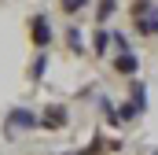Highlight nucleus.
Masks as SVG:
<instances>
[{"mask_svg":"<svg viewBox=\"0 0 158 155\" xmlns=\"http://www.w3.org/2000/svg\"><path fill=\"white\" fill-rule=\"evenodd\" d=\"M40 129V118L33 107H11L4 115V137L15 140V133H37Z\"/></svg>","mask_w":158,"mask_h":155,"instance_id":"f257e3e1","label":"nucleus"},{"mask_svg":"<svg viewBox=\"0 0 158 155\" xmlns=\"http://www.w3.org/2000/svg\"><path fill=\"white\" fill-rule=\"evenodd\" d=\"M52 41H55L52 19H48L44 11H33V15H30V44H33V52H48Z\"/></svg>","mask_w":158,"mask_h":155,"instance_id":"f03ea898","label":"nucleus"},{"mask_svg":"<svg viewBox=\"0 0 158 155\" xmlns=\"http://www.w3.org/2000/svg\"><path fill=\"white\" fill-rule=\"evenodd\" d=\"M143 111H147V85H143V81H132V89H129V100H121V104H118L121 126H125V122H136Z\"/></svg>","mask_w":158,"mask_h":155,"instance_id":"7ed1b4c3","label":"nucleus"},{"mask_svg":"<svg viewBox=\"0 0 158 155\" xmlns=\"http://www.w3.org/2000/svg\"><path fill=\"white\" fill-rule=\"evenodd\" d=\"M37 118H40V129L59 133V129H66V126H70V107H66V104H48Z\"/></svg>","mask_w":158,"mask_h":155,"instance_id":"20e7f679","label":"nucleus"},{"mask_svg":"<svg viewBox=\"0 0 158 155\" xmlns=\"http://www.w3.org/2000/svg\"><path fill=\"white\" fill-rule=\"evenodd\" d=\"M110 70L118 78H140V55H136V48H132V52H114Z\"/></svg>","mask_w":158,"mask_h":155,"instance_id":"39448f33","label":"nucleus"},{"mask_svg":"<svg viewBox=\"0 0 158 155\" xmlns=\"http://www.w3.org/2000/svg\"><path fill=\"white\" fill-rule=\"evenodd\" d=\"M63 41H66V52H70V55H88V37L81 33V26H77V22H66Z\"/></svg>","mask_w":158,"mask_h":155,"instance_id":"423d86ee","label":"nucleus"},{"mask_svg":"<svg viewBox=\"0 0 158 155\" xmlns=\"http://www.w3.org/2000/svg\"><path fill=\"white\" fill-rule=\"evenodd\" d=\"M114 48V37H110V26H96V33L88 41V55H96V59H107V52Z\"/></svg>","mask_w":158,"mask_h":155,"instance_id":"0eeeda50","label":"nucleus"},{"mask_svg":"<svg viewBox=\"0 0 158 155\" xmlns=\"http://www.w3.org/2000/svg\"><path fill=\"white\" fill-rule=\"evenodd\" d=\"M48 63H52L48 52H33V59L26 63V81H30V85H40L44 74H48Z\"/></svg>","mask_w":158,"mask_h":155,"instance_id":"6e6552de","label":"nucleus"},{"mask_svg":"<svg viewBox=\"0 0 158 155\" xmlns=\"http://www.w3.org/2000/svg\"><path fill=\"white\" fill-rule=\"evenodd\" d=\"M132 26H136L140 37H158V7L151 15H143V19H132Z\"/></svg>","mask_w":158,"mask_h":155,"instance_id":"1a4fd4ad","label":"nucleus"},{"mask_svg":"<svg viewBox=\"0 0 158 155\" xmlns=\"http://www.w3.org/2000/svg\"><path fill=\"white\" fill-rule=\"evenodd\" d=\"M96 107H99V115L107 118V126H121V115H118V104H114L110 96H99V100H96Z\"/></svg>","mask_w":158,"mask_h":155,"instance_id":"9d476101","label":"nucleus"},{"mask_svg":"<svg viewBox=\"0 0 158 155\" xmlns=\"http://www.w3.org/2000/svg\"><path fill=\"white\" fill-rule=\"evenodd\" d=\"M118 11V0H96V26H107Z\"/></svg>","mask_w":158,"mask_h":155,"instance_id":"9b49d317","label":"nucleus"},{"mask_svg":"<svg viewBox=\"0 0 158 155\" xmlns=\"http://www.w3.org/2000/svg\"><path fill=\"white\" fill-rule=\"evenodd\" d=\"M88 4H92V0H59V11H63L66 19H77Z\"/></svg>","mask_w":158,"mask_h":155,"instance_id":"f8f14e48","label":"nucleus"},{"mask_svg":"<svg viewBox=\"0 0 158 155\" xmlns=\"http://www.w3.org/2000/svg\"><path fill=\"white\" fill-rule=\"evenodd\" d=\"M155 7H158L155 0H132V7H129V15H132V19H143V15H151Z\"/></svg>","mask_w":158,"mask_h":155,"instance_id":"ddd939ff","label":"nucleus"},{"mask_svg":"<svg viewBox=\"0 0 158 155\" xmlns=\"http://www.w3.org/2000/svg\"><path fill=\"white\" fill-rule=\"evenodd\" d=\"M110 37H114V52H132V41L125 37L121 30H110Z\"/></svg>","mask_w":158,"mask_h":155,"instance_id":"4468645a","label":"nucleus"}]
</instances>
